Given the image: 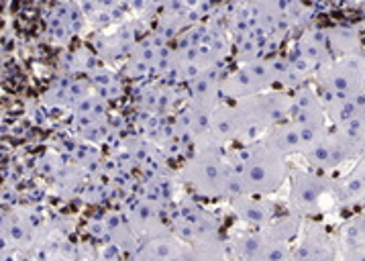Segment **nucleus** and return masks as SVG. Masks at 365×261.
Wrapping results in <instances>:
<instances>
[{
    "mask_svg": "<svg viewBox=\"0 0 365 261\" xmlns=\"http://www.w3.org/2000/svg\"><path fill=\"white\" fill-rule=\"evenodd\" d=\"M227 163L241 188V196L243 194L269 196L278 192L288 178L286 158L263 145L262 141L249 143L233 151L227 158Z\"/></svg>",
    "mask_w": 365,
    "mask_h": 261,
    "instance_id": "obj_1",
    "label": "nucleus"
},
{
    "mask_svg": "<svg viewBox=\"0 0 365 261\" xmlns=\"http://www.w3.org/2000/svg\"><path fill=\"white\" fill-rule=\"evenodd\" d=\"M182 178L198 196L205 198H237L241 188L229 170L227 158H222L215 147H205L184 168Z\"/></svg>",
    "mask_w": 365,
    "mask_h": 261,
    "instance_id": "obj_2",
    "label": "nucleus"
},
{
    "mask_svg": "<svg viewBox=\"0 0 365 261\" xmlns=\"http://www.w3.org/2000/svg\"><path fill=\"white\" fill-rule=\"evenodd\" d=\"M274 84H278L276 59H255L241 66L225 82H220V94L225 98L243 101L247 96L267 92Z\"/></svg>",
    "mask_w": 365,
    "mask_h": 261,
    "instance_id": "obj_3",
    "label": "nucleus"
},
{
    "mask_svg": "<svg viewBox=\"0 0 365 261\" xmlns=\"http://www.w3.org/2000/svg\"><path fill=\"white\" fill-rule=\"evenodd\" d=\"M319 88L343 96H357L365 92V58L361 53L343 56L317 72Z\"/></svg>",
    "mask_w": 365,
    "mask_h": 261,
    "instance_id": "obj_4",
    "label": "nucleus"
},
{
    "mask_svg": "<svg viewBox=\"0 0 365 261\" xmlns=\"http://www.w3.org/2000/svg\"><path fill=\"white\" fill-rule=\"evenodd\" d=\"M333 190V180L314 172L296 170L290 175V204L298 217H314L321 213V203Z\"/></svg>",
    "mask_w": 365,
    "mask_h": 261,
    "instance_id": "obj_5",
    "label": "nucleus"
},
{
    "mask_svg": "<svg viewBox=\"0 0 365 261\" xmlns=\"http://www.w3.org/2000/svg\"><path fill=\"white\" fill-rule=\"evenodd\" d=\"M302 155L319 172H333L349 160H355V155L347 149V145L336 137L335 130H329L321 141L308 147Z\"/></svg>",
    "mask_w": 365,
    "mask_h": 261,
    "instance_id": "obj_6",
    "label": "nucleus"
},
{
    "mask_svg": "<svg viewBox=\"0 0 365 261\" xmlns=\"http://www.w3.org/2000/svg\"><path fill=\"white\" fill-rule=\"evenodd\" d=\"M336 243L324 227L310 222L300 243L294 247L292 261H335Z\"/></svg>",
    "mask_w": 365,
    "mask_h": 261,
    "instance_id": "obj_7",
    "label": "nucleus"
},
{
    "mask_svg": "<svg viewBox=\"0 0 365 261\" xmlns=\"http://www.w3.org/2000/svg\"><path fill=\"white\" fill-rule=\"evenodd\" d=\"M233 213L241 222L253 229H262L276 218V204L267 196H255V194H243L231 200Z\"/></svg>",
    "mask_w": 365,
    "mask_h": 261,
    "instance_id": "obj_8",
    "label": "nucleus"
},
{
    "mask_svg": "<svg viewBox=\"0 0 365 261\" xmlns=\"http://www.w3.org/2000/svg\"><path fill=\"white\" fill-rule=\"evenodd\" d=\"M290 121L298 125H327V113L322 106L321 96L314 88L298 86L292 94V108H290Z\"/></svg>",
    "mask_w": 365,
    "mask_h": 261,
    "instance_id": "obj_9",
    "label": "nucleus"
},
{
    "mask_svg": "<svg viewBox=\"0 0 365 261\" xmlns=\"http://www.w3.org/2000/svg\"><path fill=\"white\" fill-rule=\"evenodd\" d=\"M259 141L269 149H274L282 158H288L294 153H304V141H302L300 127L290 118L282 121L278 125H274L272 129L265 130V135Z\"/></svg>",
    "mask_w": 365,
    "mask_h": 261,
    "instance_id": "obj_10",
    "label": "nucleus"
},
{
    "mask_svg": "<svg viewBox=\"0 0 365 261\" xmlns=\"http://www.w3.org/2000/svg\"><path fill=\"white\" fill-rule=\"evenodd\" d=\"M331 196L345 206H353L365 200V155L355 163V168L341 180H333Z\"/></svg>",
    "mask_w": 365,
    "mask_h": 261,
    "instance_id": "obj_11",
    "label": "nucleus"
},
{
    "mask_svg": "<svg viewBox=\"0 0 365 261\" xmlns=\"http://www.w3.org/2000/svg\"><path fill=\"white\" fill-rule=\"evenodd\" d=\"M296 56L304 59L308 66L319 72L324 66H329L331 59V51L327 45V35L324 31H308L300 37V41L296 44Z\"/></svg>",
    "mask_w": 365,
    "mask_h": 261,
    "instance_id": "obj_12",
    "label": "nucleus"
},
{
    "mask_svg": "<svg viewBox=\"0 0 365 261\" xmlns=\"http://www.w3.org/2000/svg\"><path fill=\"white\" fill-rule=\"evenodd\" d=\"M139 249L153 261H184L188 253V243L175 235H155Z\"/></svg>",
    "mask_w": 365,
    "mask_h": 261,
    "instance_id": "obj_13",
    "label": "nucleus"
},
{
    "mask_svg": "<svg viewBox=\"0 0 365 261\" xmlns=\"http://www.w3.org/2000/svg\"><path fill=\"white\" fill-rule=\"evenodd\" d=\"M269 237L262 229H253V231L243 232L231 243L235 261H255L263 253V249L269 245Z\"/></svg>",
    "mask_w": 365,
    "mask_h": 261,
    "instance_id": "obj_14",
    "label": "nucleus"
},
{
    "mask_svg": "<svg viewBox=\"0 0 365 261\" xmlns=\"http://www.w3.org/2000/svg\"><path fill=\"white\" fill-rule=\"evenodd\" d=\"M327 35V45H329V51L331 56H353V53H359V47H361V37L357 29L353 27H333V29L324 31Z\"/></svg>",
    "mask_w": 365,
    "mask_h": 261,
    "instance_id": "obj_15",
    "label": "nucleus"
},
{
    "mask_svg": "<svg viewBox=\"0 0 365 261\" xmlns=\"http://www.w3.org/2000/svg\"><path fill=\"white\" fill-rule=\"evenodd\" d=\"M333 130L336 133V137L347 145L351 153L357 158L365 147V125L359 116H353L351 121H345L341 125H335Z\"/></svg>",
    "mask_w": 365,
    "mask_h": 261,
    "instance_id": "obj_16",
    "label": "nucleus"
},
{
    "mask_svg": "<svg viewBox=\"0 0 365 261\" xmlns=\"http://www.w3.org/2000/svg\"><path fill=\"white\" fill-rule=\"evenodd\" d=\"M357 243H365V210L351 218L343 231V245H357Z\"/></svg>",
    "mask_w": 365,
    "mask_h": 261,
    "instance_id": "obj_17",
    "label": "nucleus"
},
{
    "mask_svg": "<svg viewBox=\"0 0 365 261\" xmlns=\"http://www.w3.org/2000/svg\"><path fill=\"white\" fill-rule=\"evenodd\" d=\"M345 261H365V243L357 245H343Z\"/></svg>",
    "mask_w": 365,
    "mask_h": 261,
    "instance_id": "obj_18",
    "label": "nucleus"
},
{
    "mask_svg": "<svg viewBox=\"0 0 365 261\" xmlns=\"http://www.w3.org/2000/svg\"><path fill=\"white\" fill-rule=\"evenodd\" d=\"M364 58H365V56H364Z\"/></svg>",
    "mask_w": 365,
    "mask_h": 261,
    "instance_id": "obj_19",
    "label": "nucleus"
}]
</instances>
